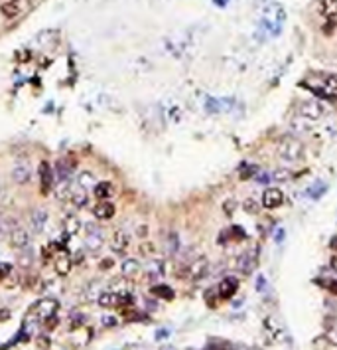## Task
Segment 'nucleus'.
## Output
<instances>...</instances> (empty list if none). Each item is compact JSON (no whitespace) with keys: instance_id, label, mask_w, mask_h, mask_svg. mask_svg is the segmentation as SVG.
Here are the masks:
<instances>
[{"instance_id":"f257e3e1","label":"nucleus","mask_w":337,"mask_h":350,"mask_svg":"<svg viewBox=\"0 0 337 350\" xmlns=\"http://www.w3.org/2000/svg\"><path fill=\"white\" fill-rule=\"evenodd\" d=\"M278 154L282 156V158H286V161H298V158H302V154H304V145H302L300 141L296 139V137H284L282 141H280V145H278Z\"/></svg>"},{"instance_id":"f03ea898","label":"nucleus","mask_w":337,"mask_h":350,"mask_svg":"<svg viewBox=\"0 0 337 350\" xmlns=\"http://www.w3.org/2000/svg\"><path fill=\"white\" fill-rule=\"evenodd\" d=\"M105 243V234H103V228L99 226H87L85 230V245H87L91 251H97L101 249Z\"/></svg>"},{"instance_id":"7ed1b4c3","label":"nucleus","mask_w":337,"mask_h":350,"mask_svg":"<svg viewBox=\"0 0 337 350\" xmlns=\"http://www.w3.org/2000/svg\"><path fill=\"white\" fill-rule=\"evenodd\" d=\"M28 245H30V234H28V230L14 228L10 232V247L16 249V251H24V249H28Z\"/></svg>"},{"instance_id":"20e7f679","label":"nucleus","mask_w":337,"mask_h":350,"mask_svg":"<svg viewBox=\"0 0 337 350\" xmlns=\"http://www.w3.org/2000/svg\"><path fill=\"white\" fill-rule=\"evenodd\" d=\"M260 202H263V206L268 208V210H274V208L282 206V202H284L282 190H278V188H266L263 198H260Z\"/></svg>"},{"instance_id":"39448f33","label":"nucleus","mask_w":337,"mask_h":350,"mask_svg":"<svg viewBox=\"0 0 337 350\" xmlns=\"http://www.w3.org/2000/svg\"><path fill=\"white\" fill-rule=\"evenodd\" d=\"M53 186V170L50 163H42L40 165V188H42V194H48Z\"/></svg>"},{"instance_id":"423d86ee","label":"nucleus","mask_w":337,"mask_h":350,"mask_svg":"<svg viewBox=\"0 0 337 350\" xmlns=\"http://www.w3.org/2000/svg\"><path fill=\"white\" fill-rule=\"evenodd\" d=\"M128 245H130L128 234H126L124 230H115V234H113V238H110V247H113V251H115V253H124V251L128 249Z\"/></svg>"},{"instance_id":"0eeeda50","label":"nucleus","mask_w":337,"mask_h":350,"mask_svg":"<svg viewBox=\"0 0 337 350\" xmlns=\"http://www.w3.org/2000/svg\"><path fill=\"white\" fill-rule=\"evenodd\" d=\"M207 267H209L207 259H205V258H197L195 261H192V263H190V267H188V277H190V279H194V281H197V279L205 277V273H207Z\"/></svg>"},{"instance_id":"6e6552de","label":"nucleus","mask_w":337,"mask_h":350,"mask_svg":"<svg viewBox=\"0 0 337 350\" xmlns=\"http://www.w3.org/2000/svg\"><path fill=\"white\" fill-rule=\"evenodd\" d=\"M46 224H48V210L35 208L34 212H32V216H30V228H32V232L40 234L46 228Z\"/></svg>"},{"instance_id":"1a4fd4ad","label":"nucleus","mask_w":337,"mask_h":350,"mask_svg":"<svg viewBox=\"0 0 337 350\" xmlns=\"http://www.w3.org/2000/svg\"><path fill=\"white\" fill-rule=\"evenodd\" d=\"M319 95L329 99V101H337V75H327L323 79V85L319 89Z\"/></svg>"},{"instance_id":"9d476101","label":"nucleus","mask_w":337,"mask_h":350,"mask_svg":"<svg viewBox=\"0 0 337 350\" xmlns=\"http://www.w3.org/2000/svg\"><path fill=\"white\" fill-rule=\"evenodd\" d=\"M115 212H117L115 204L108 202V200H101V202L93 208V214H95L97 220H110L115 216Z\"/></svg>"},{"instance_id":"9b49d317","label":"nucleus","mask_w":337,"mask_h":350,"mask_svg":"<svg viewBox=\"0 0 337 350\" xmlns=\"http://www.w3.org/2000/svg\"><path fill=\"white\" fill-rule=\"evenodd\" d=\"M237 289H239V281L235 277H225L219 283V297L221 299H231V297L237 293Z\"/></svg>"},{"instance_id":"f8f14e48","label":"nucleus","mask_w":337,"mask_h":350,"mask_svg":"<svg viewBox=\"0 0 337 350\" xmlns=\"http://www.w3.org/2000/svg\"><path fill=\"white\" fill-rule=\"evenodd\" d=\"M126 299H128V297L119 295V293H103V295L99 297V305H101V307H106V309H110V307H121V305H124Z\"/></svg>"},{"instance_id":"ddd939ff","label":"nucleus","mask_w":337,"mask_h":350,"mask_svg":"<svg viewBox=\"0 0 337 350\" xmlns=\"http://www.w3.org/2000/svg\"><path fill=\"white\" fill-rule=\"evenodd\" d=\"M300 113L302 117H308L310 121H318L319 117H321V107H319L318 103H314V101H306V103H302Z\"/></svg>"},{"instance_id":"4468645a","label":"nucleus","mask_w":337,"mask_h":350,"mask_svg":"<svg viewBox=\"0 0 337 350\" xmlns=\"http://www.w3.org/2000/svg\"><path fill=\"white\" fill-rule=\"evenodd\" d=\"M93 192H95V196H97L99 200H106V198H113L115 188H113V182L103 180V182H97V184H95Z\"/></svg>"},{"instance_id":"2eb2a0df","label":"nucleus","mask_w":337,"mask_h":350,"mask_svg":"<svg viewBox=\"0 0 337 350\" xmlns=\"http://www.w3.org/2000/svg\"><path fill=\"white\" fill-rule=\"evenodd\" d=\"M319 10L327 20L337 18V0H319Z\"/></svg>"},{"instance_id":"dca6fc26","label":"nucleus","mask_w":337,"mask_h":350,"mask_svg":"<svg viewBox=\"0 0 337 350\" xmlns=\"http://www.w3.org/2000/svg\"><path fill=\"white\" fill-rule=\"evenodd\" d=\"M12 178L16 180L18 184H26L30 180V168L26 165H14V168H12Z\"/></svg>"},{"instance_id":"f3484780","label":"nucleus","mask_w":337,"mask_h":350,"mask_svg":"<svg viewBox=\"0 0 337 350\" xmlns=\"http://www.w3.org/2000/svg\"><path fill=\"white\" fill-rule=\"evenodd\" d=\"M71 265H73V261H71L69 256H57L55 258V271H57V275H67L71 271Z\"/></svg>"},{"instance_id":"a211bd4d","label":"nucleus","mask_w":337,"mask_h":350,"mask_svg":"<svg viewBox=\"0 0 337 350\" xmlns=\"http://www.w3.org/2000/svg\"><path fill=\"white\" fill-rule=\"evenodd\" d=\"M0 12L4 14V18L12 20L18 16V12H20V8H18V2H12V0H4L2 4H0Z\"/></svg>"},{"instance_id":"6ab92c4d","label":"nucleus","mask_w":337,"mask_h":350,"mask_svg":"<svg viewBox=\"0 0 337 350\" xmlns=\"http://www.w3.org/2000/svg\"><path fill=\"white\" fill-rule=\"evenodd\" d=\"M138 269H140V265H138V261L136 259H126L123 263V273L126 277H132L138 273Z\"/></svg>"},{"instance_id":"aec40b11","label":"nucleus","mask_w":337,"mask_h":350,"mask_svg":"<svg viewBox=\"0 0 337 350\" xmlns=\"http://www.w3.org/2000/svg\"><path fill=\"white\" fill-rule=\"evenodd\" d=\"M71 198H73V202L77 204V206H85V204H87V196H85L83 186H79V188L71 190Z\"/></svg>"},{"instance_id":"412c9836","label":"nucleus","mask_w":337,"mask_h":350,"mask_svg":"<svg viewBox=\"0 0 337 350\" xmlns=\"http://www.w3.org/2000/svg\"><path fill=\"white\" fill-rule=\"evenodd\" d=\"M152 291H154V295L162 297V299H172V297H174L172 289H170V287H164V285H158V287H154Z\"/></svg>"},{"instance_id":"4be33fe9","label":"nucleus","mask_w":337,"mask_h":350,"mask_svg":"<svg viewBox=\"0 0 337 350\" xmlns=\"http://www.w3.org/2000/svg\"><path fill=\"white\" fill-rule=\"evenodd\" d=\"M258 208H260V204L256 202L254 198H248L247 202H245V210H247L248 214H256V212H258Z\"/></svg>"},{"instance_id":"5701e85b","label":"nucleus","mask_w":337,"mask_h":350,"mask_svg":"<svg viewBox=\"0 0 337 350\" xmlns=\"http://www.w3.org/2000/svg\"><path fill=\"white\" fill-rule=\"evenodd\" d=\"M235 206H237V202H235V200H229V202H225V206H223V208H225V212H227V214H233Z\"/></svg>"},{"instance_id":"b1692460","label":"nucleus","mask_w":337,"mask_h":350,"mask_svg":"<svg viewBox=\"0 0 337 350\" xmlns=\"http://www.w3.org/2000/svg\"><path fill=\"white\" fill-rule=\"evenodd\" d=\"M6 273H8V267L6 265H0V281L6 277Z\"/></svg>"},{"instance_id":"393cba45","label":"nucleus","mask_w":337,"mask_h":350,"mask_svg":"<svg viewBox=\"0 0 337 350\" xmlns=\"http://www.w3.org/2000/svg\"><path fill=\"white\" fill-rule=\"evenodd\" d=\"M329 265H331V269H333V271L337 273V253L333 256V258H331V261H329Z\"/></svg>"},{"instance_id":"a878e982","label":"nucleus","mask_w":337,"mask_h":350,"mask_svg":"<svg viewBox=\"0 0 337 350\" xmlns=\"http://www.w3.org/2000/svg\"><path fill=\"white\" fill-rule=\"evenodd\" d=\"M327 287H329V289H331V291H333V293L337 295V283H329Z\"/></svg>"},{"instance_id":"bb28decb","label":"nucleus","mask_w":337,"mask_h":350,"mask_svg":"<svg viewBox=\"0 0 337 350\" xmlns=\"http://www.w3.org/2000/svg\"><path fill=\"white\" fill-rule=\"evenodd\" d=\"M211 350H231L229 346H213Z\"/></svg>"},{"instance_id":"cd10ccee","label":"nucleus","mask_w":337,"mask_h":350,"mask_svg":"<svg viewBox=\"0 0 337 350\" xmlns=\"http://www.w3.org/2000/svg\"><path fill=\"white\" fill-rule=\"evenodd\" d=\"M138 234H140V236H146V228H138Z\"/></svg>"},{"instance_id":"c85d7f7f","label":"nucleus","mask_w":337,"mask_h":350,"mask_svg":"<svg viewBox=\"0 0 337 350\" xmlns=\"http://www.w3.org/2000/svg\"><path fill=\"white\" fill-rule=\"evenodd\" d=\"M333 342H337V334H333Z\"/></svg>"},{"instance_id":"c756f323","label":"nucleus","mask_w":337,"mask_h":350,"mask_svg":"<svg viewBox=\"0 0 337 350\" xmlns=\"http://www.w3.org/2000/svg\"><path fill=\"white\" fill-rule=\"evenodd\" d=\"M12 2H18V0H12Z\"/></svg>"}]
</instances>
